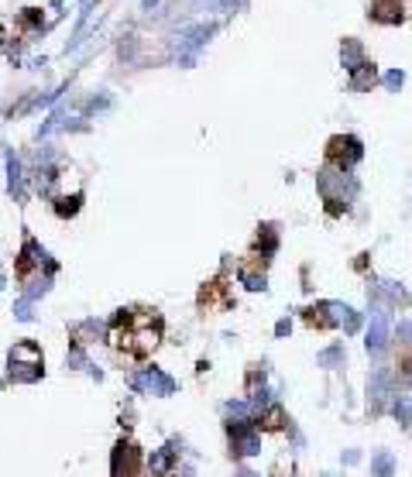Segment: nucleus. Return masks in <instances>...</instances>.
<instances>
[{"instance_id":"1","label":"nucleus","mask_w":412,"mask_h":477,"mask_svg":"<svg viewBox=\"0 0 412 477\" xmlns=\"http://www.w3.org/2000/svg\"><path fill=\"white\" fill-rule=\"evenodd\" d=\"M110 340H113L117 350H127L134 357H144L162 340V319L151 316V312H120L113 319V337Z\"/></svg>"},{"instance_id":"2","label":"nucleus","mask_w":412,"mask_h":477,"mask_svg":"<svg viewBox=\"0 0 412 477\" xmlns=\"http://www.w3.org/2000/svg\"><path fill=\"white\" fill-rule=\"evenodd\" d=\"M41 378V350L35 340H21L10 350V382H38Z\"/></svg>"},{"instance_id":"3","label":"nucleus","mask_w":412,"mask_h":477,"mask_svg":"<svg viewBox=\"0 0 412 477\" xmlns=\"http://www.w3.org/2000/svg\"><path fill=\"white\" fill-rule=\"evenodd\" d=\"M213 31H216L213 21H209V24H193V28L179 31V35H176V59H179L182 66H193L196 55L206 48V41L213 38Z\"/></svg>"},{"instance_id":"4","label":"nucleus","mask_w":412,"mask_h":477,"mask_svg":"<svg viewBox=\"0 0 412 477\" xmlns=\"http://www.w3.org/2000/svg\"><path fill=\"white\" fill-rule=\"evenodd\" d=\"M326 155H330V162H333L340 172H350V169L364 158V144H361L357 138H350V134H340V138L330 141Z\"/></svg>"},{"instance_id":"5","label":"nucleus","mask_w":412,"mask_h":477,"mask_svg":"<svg viewBox=\"0 0 412 477\" xmlns=\"http://www.w3.org/2000/svg\"><path fill=\"white\" fill-rule=\"evenodd\" d=\"M230 443H234V453L237 457H254L261 450V436L251 422H234L230 426Z\"/></svg>"},{"instance_id":"6","label":"nucleus","mask_w":412,"mask_h":477,"mask_svg":"<svg viewBox=\"0 0 412 477\" xmlns=\"http://www.w3.org/2000/svg\"><path fill=\"white\" fill-rule=\"evenodd\" d=\"M134 388H138V391H151V395H172V391H176V382H172L165 371H158V368H144V371L134 378Z\"/></svg>"},{"instance_id":"7","label":"nucleus","mask_w":412,"mask_h":477,"mask_svg":"<svg viewBox=\"0 0 412 477\" xmlns=\"http://www.w3.org/2000/svg\"><path fill=\"white\" fill-rule=\"evenodd\" d=\"M141 467V453L134 443H117L113 450V477H138Z\"/></svg>"},{"instance_id":"8","label":"nucleus","mask_w":412,"mask_h":477,"mask_svg":"<svg viewBox=\"0 0 412 477\" xmlns=\"http://www.w3.org/2000/svg\"><path fill=\"white\" fill-rule=\"evenodd\" d=\"M364 347H368V354H382V350L388 347V312H385V309H375Z\"/></svg>"},{"instance_id":"9","label":"nucleus","mask_w":412,"mask_h":477,"mask_svg":"<svg viewBox=\"0 0 412 477\" xmlns=\"http://www.w3.org/2000/svg\"><path fill=\"white\" fill-rule=\"evenodd\" d=\"M371 21L378 24H402V3L399 0H371Z\"/></svg>"},{"instance_id":"10","label":"nucleus","mask_w":412,"mask_h":477,"mask_svg":"<svg viewBox=\"0 0 412 477\" xmlns=\"http://www.w3.org/2000/svg\"><path fill=\"white\" fill-rule=\"evenodd\" d=\"M378 83V69H375V62H361L357 69H350V90L354 93H364V90H371Z\"/></svg>"},{"instance_id":"11","label":"nucleus","mask_w":412,"mask_h":477,"mask_svg":"<svg viewBox=\"0 0 412 477\" xmlns=\"http://www.w3.org/2000/svg\"><path fill=\"white\" fill-rule=\"evenodd\" d=\"M371 477H395V457L388 450H378L371 457Z\"/></svg>"},{"instance_id":"12","label":"nucleus","mask_w":412,"mask_h":477,"mask_svg":"<svg viewBox=\"0 0 412 477\" xmlns=\"http://www.w3.org/2000/svg\"><path fill=\"white\" fill-rule=\"evenodd\" d=\"M7 186H10V192L17 196V199H24V179H21V162L7 151Z\"/></svg>"},{"instance_id":"13","label":"nucleus","mask_w":412,"mask_h":477,"mask_svg":"<svg viewBox=\"0 0 412 477\" xmlns=\"http://www.w3.org/2000/svg\"><path fill=\"white\" fill-rule=\"evenodd\" d=\"M93 14H97V0H86L83 3V17H79V28H76V38L69 41V48H76L83 38H86V31L93 28Z\"/></svg>"},{"instance_id":"14","label":"nucleus","mask_w":412,"mask_h":477,"mask_svg":"<svg viewBox=\"0 0 412 477\" xmlns=\"http://www.w3.org/2000/svg\"><path fill=\"white\" fill-rule=\"evenodd\" d=\"M340 59H344V69L350 73V69H357V66L364 62V52H361V45H357L354 38H347L344 48H340Z\"/></svg>"},{"instance_id":"15","label":"nucleus","mask_w":412,"mask_h":477,"mask_svg":"<svg viewBox=\"0 0 412 477\" xmlns=\"http://www.w3.org/2000/svg\"><path fill=\"white\" fill-rule=\"evenodd\" d=\"M172 467V450H158L151 460H148V474L151 477H165Z\"/></svg>"},{"instance_id":"16","label":"nucleus","mask_w":412,"mask_h":477,"mask_svg":"<svg viewBox=\"0 0 412 477\" xmlns=\"http://www.w3.org/2000/svg\"><path fill=\"white\" fill-rule=\"evenodd\" d=\"M368 391H371V398H388V395H392V378H388L385 371H378V375L368 382Z\"/></svg>"},{"instance_id":"17","label":"nucleus","mask_w":412,"mask_h":477,"mask_svg":"<svg viewBox=\"0 0 412 477\" xmlns=\"http://www.w3.org/2000/svg\"><path fill=\"white\" fill-rule=\"evenodd\" d=\"M392 412H395V419H399L402 426H409V422H412V391H406V395H399V398H395Z\"/></svg>"},{"instance_id":"18","label":"nucleus","mask_w":412,"mask_h":477,"mask_svg":"<svg viewBox=\"0 0 412 477\" xmlns=\"http://www.w3.org/2000/svg\"><path fill=\"white\" fill-rule=\"evenodd\" d=\"M76 209H79V196H73V199H59V203H55V213H59V216H73Z\"/></svg>"},{"instance_id":"19","label":"nucleus","mask_w":412,"mask_h":477,"mask_svg":"<svg viewBox=\"0 0 412 477\" xmlns=\"http://www.w3.org/2000/svg\"><path fill=\"white\" fill-rule=\"evenodd\" d=\"M241 282L251 288V292H258V288H265V275H254V272H241Z\"/></svg>"},{"instance_id":"20","label":"nucleus","mask_w":412,"mask_h":477,"mask_svg":"<svg viewBox=\"0 0 412 477\" xmlns=\"http://www.w3.org/2000/svg\"><path fill=\"white\" fill-rule=\"evenodd\" d=\"M340 357H344V350H340V347H330V350H323V354H319V364H323V368H330V364H337Z\"/></svg>"},{"instance_id":"21","label":"nucleus","mask_w":412,"mask_h":477,"mask_svg":"<svg viewBox=\"0 0 412 477\" xmlns=\"http://www.w3.org/2000/svg\"><path fill=\"white\" fill-rule=\"evenodd\" d=\"M402 83H406V73H402V69H392V73L385 76V86H388V90H399Z\"/></svg>"},{"instance_id":"22","label":"nucleus","mask_w":412,"mask_h":477,"mask_svg":"<svg viewBox=\"0 0 412 477\" xmlns=\"http://www.w3.org/2000/svg\"><path fill=\"white\" fill-rule=\"evenodd\" d=\"M395 333H399V340H402V344H412V323H409V319H399Z\"/></svg>"},{"instance_id":"23","label":"nucleus","mask_w":412,"mask_h":477,"mask_svg":"<svg viewBox=\"0 0 412 477\" xmlns=\"http://www.w3.org/2000/svg\"><path fill=\"white\" fill-rule=\"evenodd\" d=\"M134 55V35H124V41H120V59H131Z\"/></svg>"},{"instance_id":"24","label":"nucleus","mask_w":412,"mask_h":477,"mask_svg":"<svg viewBox=\"0 0 412 477\" xmlns=\"http://www.w3.org/2000/svg\"><path fill=\"white\" fill-rule=\"evenodd\" d=\"M17 319H31V299H24V302H17Z\"/></svg>"},{"instance_id":"25","label":"nucleus","mask_w":412,"mask_h":477,"mask_svg":"<svg viewBox=\"0 0 412 477\" xmlns=\"http://www.w3.org/2000/svg\"><path fill=\"white\" fill-rule=\"evenodd\" d=\"M216 3H220L223 10H241V7H244V0H216Z\"/></svg>"},{"instance_id":"26","label":"nucleus","mask_w":412,"mask_h":477,"mask_svg":"<svg viewBox=\"0 0 412 477\" xmlns=\"http://www.w3.org/2000/svg\"><path fill=\"white\" fill-rule=\"evenodd\" d=\"M158 7V0H144V10H155Z\"/></svg>"},{"instance_id":"27","label":"nucleus","mask_w":412,"mask_h":477,"mask_svg":"<svg viewBox=\"0 0 412 477\" xmlns=\"http://www.w3.org/2000/svg\"><path fill=\"white\" fill-rule=\"evenodd\" d=\"M237 477H258V474H251V471H241V474H237Z\"/></svg>"}]
</instances>
